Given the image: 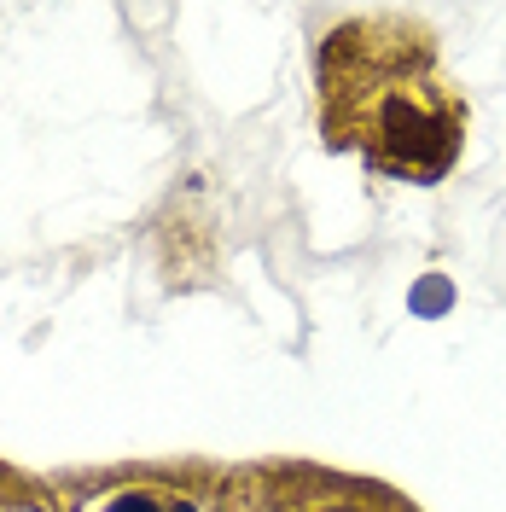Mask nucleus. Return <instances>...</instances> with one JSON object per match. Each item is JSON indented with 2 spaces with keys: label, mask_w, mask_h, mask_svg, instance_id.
Wrapping results in <instances>:
<instances>
[{
  "label": "nucleus",
  "mask_w": 506,
  "mask_h": 512,
  "mask_svg": "<svg viewBox=\"0 0 506 512\" xmlns=\"http://www.w3.org/2000/svg\"><path fill=\"white\" fill-rule=\"evenodd\" d=\"M326 123L344 146H361L379 169L431 181L460 152L466 111L437 76L419 35L402 24H355L338 30L320 53Z\"/></svg>",
  "instance_id": "obj_1"
},
{
  "label": "nucleus",
  "mask_w": 506,
  "mask_h": 512,
  "mask_svg": "<svg viewBox=\"0 0 506 512\" xmlns=\"http://www.w3.org/2000/svg\"><path fill=\"white\" fill-rule=\"evenodd\" d=\"M99 512H187V501H169L158 489H123V495H111Z\"/></svg>",
  "instance_id": "obj_2"
},
{
  "label": "nucleus",
  "mask_w": 506,
  "mask_h": 512,
  "mask_svg": "<svg viewBox=\"0 0 506 512\" xmlns=\"http://www.w3.org/2000/svg\"><path fill=\"white\" fill-rule=\"evenodd\" d=\"M326 512H373V507H326Z\"/></svg>",
  "instance_id": "obj_3"
}]
</instances>
